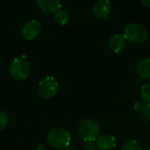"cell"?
<instances>
[{
  "instance_id": "3957f363",
  "label": "cell",
  "mask_w": 150,
  "mask_h": 150,
  "mask_svg": "<svg viewBox=\"0 0 150 150\" xmlns=\"http://www.w3.org/2000/svg\"><path fill=\"white\" fill-rule=\"evenodd\" d=\"M71 137L69 133L61 127H56L50 130L47 135L48 144L55 149H65L69 146Z\"/></svg>"
},
{
  "instance_id": "8fae6325",
  "label": "cell",
  "mask_w": 150,
  "mask_h": 150,
  "mask_svg": "<svg viewBox=\"0 0 150 150\" xmlns=\"http://www.w3.org/2000/svg\"><path fill=\"white\" fill-rule=\"evenodd\" d=\"M137 75L142 79H149L150 78V58H146L142 60L136 68Z\"/></svg>"
},
{
  "instance_id": "4fadbf2b",
  "label": "cell",
  "mask_w": 150,
  "mask_h": 150,
  "mask_svg": "<svg viewBox=\"0 0 150 150\" xmlns=\"http://www.w3.org/2000/svg\"><path fill=\"white\" fill-rule=\"evenodd\" d=\"M121 150H143V149L135 140H128L122 144Z\"/></svg>"
},
{
  "instance_id": "d6986e66",
  "label": "cell",
  "mask_w": 150,
  "mask_h": 150,
  "mask_svg": "<svg viewBox=\"0 0 150 150\" xmlns=\"http://www.w3.org/2000/svg\"><path fill=\"white\" fill-rule=\"evenodd\" d=\"M141 4H142L145 7H150V0H143V1H141Z\"/></svg>"
},
{
  "instance_id": "7a4b0ae2",
  "label": "cell",
  "mask_w": 150,
  "mask_h": 150,
  "mask_svg": "<svg viewBox=\"0 0 150 150\" xmlns=\"http://www.w3.org/2000/svg\"><path fill=\"white\" fill-rule=\"evenodd\" d=\"M100 133V127L97 121L91 119H84L78 125V134L85 142L97 141Z\"/></svg>"
},
{
  "instance_id": "277c9868",
  "label": "cell",
  "mask_w": 150,
  "mask_h": 150,
  "mask_svg": "<svg viewBox=\"0 0 150 150\" xmlns=\"http://www.w3.org/2000/svg\"><path fill=\"white\" fill-rule=\"evenodd\" d=\"M9 73L16 80H25L29 76L30 65L25 58H15L9 65Z\"/></svg>"
},
{
  "instance_id": "7c38bea8",
  "label": "cell",
  "mask_w": 150,
  "mask_h": 150,
  "mask_svg": "<svg viewBox=\"0 0 150 150\" xmlns=\"http://www.w3.org/2000/svg\"><path fill=\"white\" fill-rule=\"evenodd\" d=\"M54 19L55 23L59 25H65L69 21V14L64 10L57 11L54 15Z\"/></svg>"
},
{
  "instance_id": "6da1fadb",
  "label": "cell",
  "mask_w": 150,
  "mask_h": 150,
  "mask_svg": "<svg viewBox=\"0 0 150 150\" xmlns=\"http://www.w3.org/2000/svg\"><path fill=\"white\" fill-rule=\"evenodd\" d=\"M124 38L133 44H142L148 39L149 33L147 28L138 23H132L126 26L124 30Z\"/></svg>"
},
{
  "instance_id": "ffe728a7",
  "label": "cell",
  "mask_w": 150,
  "mask_h": 150,
  "mask_svg": "<svg viewBox=\"0 0 150 150\" xmlns=\"http://www.w3.org/2000/svg\"><path fill=\"white\" fill-rule=\"evenodd\" d=\"M37 150H47V148H46L45 146H43V145H40V146L38 147Z\"/></svg>"
},
{
  "instance_id": "30bf717a",
  "label": "cell",
  "mask_w": 150,
  "mask_h": 150,
  "mask_svg": "<svg viewBox=\"0 0 150 150\" xmlns=\"http://www.w3.org/2000/svg\"><path fill=\"white\" fill-rule=\"evenodd\" d=\"M109 47L111 50L114 53L121 52L126 47V40L124 36L120 33L112 35L109 40Z\"/></svg>"
},
{
  "instance_id": "52a82bcc",
  "label": "cell",
  "mask_w": 150,
  "mask_h": 150,
  "mask_svg": "<svg viewBox=\"0 0 150 150\" xmlns=\"http://www.w3.org/2000/svg\"><path fill=\"white\" fill-rule=\"evenodd\" d=\"M112 11V4L107 0L96 1L92 7V12L98 18H105L109 16Z\"/></svg>"
},
{
  "instance_id": "9a60e30c",
  "label": "cell",
  "mask_w": 150,
  "mask_h": 150,
  "mask_svg": "<svg viewBox=\"0 0 150 150\" xmlns=\"http://www.w3.org/2000/svg\"><path fill=\"white\" fill-rule=\"evenodd\" d=\"M8 123H9V117L7 113L4 111H0V131L4 130Z\"/></svg>"
},
{
  "instance_id": "9c48e42d",
  "label": "cell",
  "mask_w": 150,
  "mask_h": 150,
  "mask_svg": "<svg viewBox=\"0 0 150 150\" xmlns=\"http://www.w3.org/2000/svg\"><path fill=\"white\" fill-rule=\"evenodd\" d=\"M38 7L46 12H56L61 10L62 3L60 0H38Z\"/></svg>"
},
{
  "instance_id": "5b68a950",
  "label": "cell",
  "mask_w": 150,
  "mask_h": 150,
  "mask_svg": "<svg viewBox=\"0 0 150 150\" xmlns=\"http://www.w3.org/2000/svg\"><path fill=\"white\" fill-rule=\"evenodd\" d=\"M59 91V83L54 76H46L38 85L39 95L45 99L54 97Z\"/></svg>"
},
{
  "instance_id": "ac0fdd59",
  "label": "cell",
  "mask_w": 150,
  "mask_h": 150,
  "mask_svg": "<svg viewBox=\"0 0 150 150\" xmlns=\"http://www.w3.org/2000/svg\"><path fill=\"white\" fill-rule=\"evenodd\" d=\"M143 114H144V117L146 118V120L148 121H150V104H148L146 105V108L143 112Z\"/></svg>"
},
{
  "instance_id": "5bb4252c",
  "label": "cell",
  "mask_w": 150,
  "mask_h": 150,
  "mask_svg": "<svg viewBox=\"0 0 150 150\" xmlns=\"http://www.w3.org/2000/svg\"><path fill=\"white\" fill-rule=\"evenodd\" d=\"M141 97L145 104H150V83L142 85L141 89Z\"/></svg>"
},
{
  "instance_id": "ba28073f",
  "label": "cell",
  "mask_w": 150,
  "mask_h": 150,
  "mask_svg": "<svg viewBox=\"0 0 150 150\" xmlns=\"http://www.w3.org/2000/svg\"><path fill=\"white\" fill-rule=\"evenodd\" d=\"M116 147L115 137L109 134L100 135L97 139V148L100 150H112Z\"/></svg>"
},
{
  "instance_id": "2e32d148",
  "label": "cell",
  "mask_w": 150,
  "mask_h": 150,
  "mask_svg": "<svg viewBox=\"0 0 150 150\" xmlns=\"http://www.w3.org/2000/svg\"><path fill=\"white\" fill-rule=\"evenodd\" d=\"M146 105H147V104H145L144 102L137 101V102H135V104H134V109H135L137 112H143L144 110H145V108H146Z\"/></svg>"
},
{
  "instance_id": "8992f818",
  "label": "cell",
  "mask_w": 150,
  "mask_h": 150,
  "mask_svg": "<svg viewBox=\"0 0 150 150\" xmlns=\"http://www.w3.org/2000/svg\"><path fill=\"white\" fill-rule=\"evenodd\" d=\"M40 32H41L40 24L35 19H31L25 22L21 29L22 36L27 40H33L36 39L40 35Z\"/></svg>"
},
{
  "instance_id": "44dd1931",
  "label": "cell",
  "mask_w": 150,
  "mask_h": 150,
  "mask_svg": "<svg viewBox=\"0 0 150 150\" xmlns=\"http://www.w3.org/2000/svg\"><path fill=\"white\" fill-rule=\"evenodd\" d=\"M63 150H75L74 148H72V147H67V148H65V149H63Z\"/></svg>"
},
{
  "instance_id": "e0dca14e",
  "label": "cell",
  "mask_w": 150,
  "mask_h": 150,
  "mask_svg": "<svg viewBox=\"0 0 150 150\" xmlns=\"http://www.w3.org/2000/svg\"><path fill=\"white\" fill-rule=\"evenodd\" d=\"M83 150H97V146L93 142H85L83 144Z\"/></svg>"
},
{
  "instance_id": "7402d4cb",
  "label": "cell",
  "mask_w": 150,
  "mask_h": 150,
  "mask_svg": "<svg viewBox=\"0 0 150 150\" xmlns=\"http://www.w3.org/2000/svg\"><path fill=\"white\" fill-rule=\"evenodd\" d=\"M147 150H150V146L148 148V149H147Z\"/></svg>"
}]
</instances>
